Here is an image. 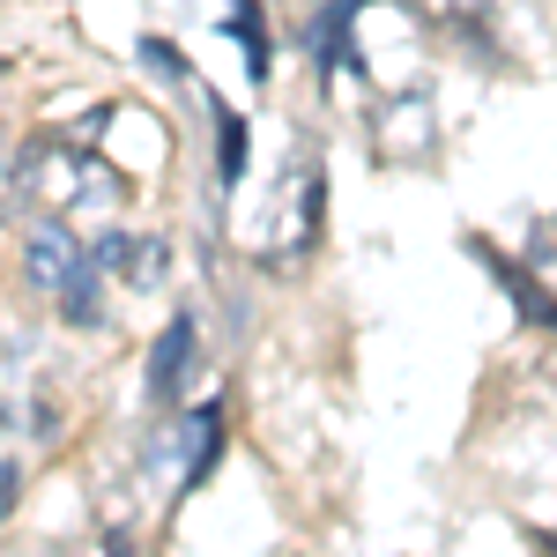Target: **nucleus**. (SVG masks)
Wrapping results in <instances>:
<instances>
[{"label": "nucleus", "mask_w": 557, "mask_h": 557, "mask_svg": "<svg viewBox=\"0 0 557 557\" xmlns=\"http://www.w3.org/2000/svg\"><path fill=\"white\" fill-rule=\"evenodd\" d=\"M178 446H186V461H178V491H201L223 461V401H201L186 424H178Z\"/></svg>", "instance_id": "423d86ee"}, {"label": "nucleus", "mask_w": 557, "mask_h": 557, "mask_svg": "<svg viewBox=\"0 0 557 557\" xmlns=\"http://www.w3.org/2000/svg\"><path fill=\"white\" fill-rule=\"evenodd\" d=\"M194 327H201V320H194L186 305H178L172 320L157 327V343H149V372H141V401H149V409H172V401H178L186 364H194V343H201Z\"/></svg>", "instance_id": "f03ea898"}, {"label": "nucleus", "mask_w": 557, "mask_h": 557, "mask_svg": "<svg viewBox=\"0 0 557 557\" xmlns=\"http://www.w3.org/2000/svg\"><path fill=\"white\" fill-rule=\"evenodd\" d=\"M15 178L30 186L45 201V215H112L120 209V178L104 172V157H89V149H60V141H38V149H23L15 157Z\"/></svg>", "instance_id": "f257e3e1"}, {"label": "nucleus", "mask_w": 557, "mask_h": 557, "mask_svg": "<svg viewBox=\"0 0 557 557\" xmlns=\"http://www.w3.org/2000/svg\"><path fill=\"white\" fill-rule=\"evenodd\" d=\"M349 23H357V0H327V8L305 23V52H312L320 75L343 67V60H357V52H349Z\"/></svg>", "instance_id": "6e6552de"}, {"label": "nucleus", "mask_w": 557, "mask_h": 557, "mask_svg": "<svg viewBox=\"0 0 557 557\" xmlns=\"http://www.w3.org/2000/svg\"><path fill=\"white\" fill-rule=\"evenodd\" d=\"M231 38H238V52H246V75L268 83V67H275V30H268V8H260V0H238Z\"/></svg>", "instance_id": "1a4fd4ad"}, {"label": "nucleus", "mask_w": 557, "mask_h": 557, "mask_svg": "<svg viewBox=\"0 0 557 557\" xmlns=\"http://www.w3.org/2000/svg\"><path fill=\"white\" fill-rule=\"evenodd\" d=\"M215 178H223V186L246 178V120L223 112V104H215Z\"/></svg>", "instance_id": "9d476101"}, {"label": "nucleus", "mask_w": 557, "mask_h": 557, "mask_svg": "<svg viewBox=\"0 0 557 557\" xmlns=\"http://www.w3.org/2000/svg\"><path fill=\"white\" fill-rule=\"evenodd\" d=\"M8 424H15V409H8V401H0V431H8Z\"/></svg>", "instance_id": "2eb2a0df"}, {"label": "nucleus", "mask_w": 557, "mask_h": 557, "mask_svg": "<svg viewBox=\"0 0 557 557\" xmlns=\"http://www.w3.org/2000/svg\"><path fill=\"white\" fill-rule=\"evenodd\" d=\"M89 260L104 268V275H120L127 290H157L164 283V268H172V246H164V231H104Z\"/></svg>", "instance_id": "7ed1b4c3"}, {"label": "nucleus", "mask_w": 557, "mask_h": 557, "mask_svg": "<svg viewBox=\"0 0 557 557\" xmlns=\"http://www.w3.org/2000/svg\"><path fill=\"white\" fill-rule=\"evenodd\" d=\"M134 60H141L149 75H164V83H178V75H186V60H178L164 38H141V45H134Z\"/></svg>", "instance_id": "f8f14e48"}, {"label": "nucleus", "mask_w": 557, "mask_h": 557, "mask_svg": "<svg viewBox=\"0 0 557 557\" xmlns=\"http://www.w3.org/2000/svg\"><path fill=\"white\" fill-rule=\"evenodd\" d=\"M52 305H60V320H67V327H83V335L104 327V268L89 260V246H83V260L67 268V283L52 290Z\"/></svg>", "instance_id": "0eeeda50"}, {"label": "nucleus", "mask_w": 557, "mask_h": 557, "mask_svg": "<svg viewBox=\"0 0 557 557\" xmlns=\"http://www.w3.org/2000/svg\"><path fill=\"white\" fill-rule=\"evenodd\" d=\"M104 557H134V535H127V528H104Z\"/></svg>", "instance_id": "4468645a"}, {"label": "nucleus", "mask_w": 557, "mask_h": 557, "mask_svg": "<svg viewBox=\"0 0 557 557\" xmlns=\"http://www.w3.org/2000/svg\"><path fill=\"white\" fill-rule=\"evenodd\" d=\"M83 260V238L60 223V215H38V231L23 238V283L38 290V298H52L60 283H67V268Z\"/></svg>", "instance_id": "20e7f679"}, {"label": "nucleus", "mask_w": 557, "mask_h": 557, "mask_svg": "<svg viewBox=\"0 0 557 557\" xmlns=\"http://www.w3.org/2000/svg\"><path fill=\"white\" fill-rule=\"evenodd\" d=\"M469 253L483 260L491 275H498V290H506V298L520 305V320H528V327H550V335H557V290H550V283H535V268H520V260L491 253L483 238H469Z\"/></svg>", "instance_id": "39448f33"}, {"label": "nucleus", "mask_w": 557, "mask_h": 557, "mask_svg": "<svg viewBox=\"0 0 557 557\" xmlns=\"http://www.w3.org/2000/svg\"><path fill=\"white\" fill-rule=\"evenodd\" d=\"M15 498H23V461L8 454V461H0V520L15 513Z\"/></svg>", "instance_id": "ddd939ff"}, {"label": "nucleus", "mask_w": 557, "mask_h": 557, "mask_svg": "<svg viewBox=\"0 0 557 557\" xmlns=\"http://www.w3.org/2000/svg\"><path fill=\"white\" fill-rule=\"evenodd\" d=\"M380 127H386V134H401V149L417 157V149L431 141V112H424V97H417V89H409V97H394V104H386V120H380Z\"/></svg>", "instance_id": "9b49d317"}]
</instances>
